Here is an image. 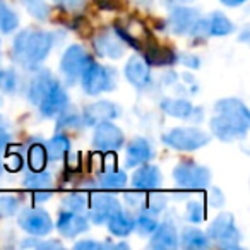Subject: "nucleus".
I'll return each instance as SVG.
<instances>
[{"mask_svg":"<svg viewBox=\"0 0 250 250\" xmlns=\"http://www.w3.org/2000/svg\"><path fill=\"white\" fill-rule=\"evenodd\" d=\"M53 42H55V36L50 33L36 31V29L21 31L16 36L14 46H12L14 60L26 69H35L48 55Z\"/></svg>","mask_w":250,"mask_h":250,"instance_id":"1","label":"nucleus"},{"mask_svg":"<svg viewBox=\"0 0 250 250\" xmlns=\"http://www.w3.org/2000/svg\"><path fill=\"white\" fill-rule=\"evenodd\" d=\"M83 87L87 94H100L103 91H110L115 87V74L111 69L103 67L100 63L89 62V65L81 74Z\"/></svg>","mask_w":250,"mask_h":250,"instance_id":"2","label":"nucleus"},{"mask_svg":"<svg viewBox=\"0 0 250 250\" xmlns=\"http://www.w3.org/2000/svg\"><path fill=\"white\" fill-rule=\"evenodd\" d=\"M208 235L219 247H225V249H235L240 242V231L236 229L235 219L229 212H223L212 221Z\"/></svg>","mask_w":250,"mask_h":250,"instance_id":"3","label":"nucleus"},{"mask_svg":"<svg viewBox=\"0 0 250 250\" xmlns=\"http://www.w3.org/2000/svg\"><path fill=\"white\" fill-rule=\"evenodd\" d=\"M165 144L178 151H195L209 143V136L199 129H173L163 136Z\"/></svg>","mask_w":250,"mask_h":250,"instance_id":"4","label":"nucleus"},{"mask_svg":"<svg viewBox=\"0 0 250 250\" xmlns=\"http://www.w3.org/2000/svg\"><path fill=\"white\" fill-rule=\"evenodd\" d=\"M173 177L178 187L188 188V190L208 187L209 180H211V173H209L208 168L194 163H180L175 168Z\"/></svg>","mask_w":250,"mask_h":250,"instance_id":"5","label":"nucleus"},{"mask_svg":"<svg viewBox=\"0 0 250 250\" xmlns=\"http://www.w3.org/2000/svg\"><path fill=\"white\" fill-rule=\"evenodd\" d=\"M91 59L83 46L72 45L67 48V52L63 53L62 62H60V70H62L63 77L67 79V83L74 84L81 77L83 70L89 65Z\"/></svg>","mask_w":250,"mask_h":250,"instance_id":"6","label":"nucleus"},{"mask_svg":"<svg viewBox=\"0 0 250 250\" xmlns=\"http://www.w3.org/2000/svg\"><path fill=\"white\" fill-rule=\"evenodd\" d=\"M93 144L98 151H103V153L117 151L124 144V134L115 124H110L108 120L100 122V124H96Z\"/></svg>","mask_w":250,"mask_h":250,"instance_id":"7","label":"nucleus"},{"mask_svg":"<svg viewBox=\"0 0 250 250\" xmlns=\"http://www.w3.org/2000/svg\"><path fill=\"white\" fill-rule=\"evenodd\" d=\"M19 225L22 229L35 236H43L52 231V219L42 209H24L19 216Z\"/></svg>","mask_w":250,"mask_h":250,"instance_id":"8","label":"nucleus"},{"mask_svg":"<svg viewBox=\"0 0 250 250\" xmlns=\"http://www.w3.org/2000/svg\"><path fill=\"white\" fill-rule=\"evenodd\" d=\"M122 211L118 201L110 194H93L91 195V219L96 225L106 223L113 214Z\"/></svg>","mask_w":250,"mask_h":250,"instance_id":"9","label":"nucleus"},{"mask_svg":"<svg viewBox=\"0 0 250 250\" xmlns=\"http://www.w3.org/2000/svg\"><path fill=\"white\" fill-rule=\"evenodd\" d=\"M216 115L226 118L229 122H235V124H240L243 127L249 129L250 125V113L249 108L238 100H233V98H228V100H219L214 106Z\"/></svg>","mask_w":250,"mask_h":250,"instance_id":"10","label":"nucleus"},{"mask_svg":"<svg viewBox=\"0 0 250 250\" xmlns=\"http://www.w3.org/2000/svg\"><path fill=\"white\" fill-rule=\"evenodd\" d=\"M67 103H69V98H67V93L63 91V87L59 83H53V86L50 87V91L43 96V100L38 104L43 117L50 118L59 115L62 110H65Z\"/></svg>","mask_w":250,"mask_h":250,"instance_id":"11","label":"nucleus"},{"mask_svg":"<svg viewBox=\"0 0 250 250\" xmlns=\"http://www.w3.org/2000/svg\"><path fill=\"white\" fill-rule=\"evenodd\" d=\"M118 115H120V110L111 101H96V103H91L84 108L83 120L87 125H96L100 122L111 120V118L118 117Z\"/></svg>","mask_w":250,"mask_h":250,"instance_id":"12","label":"nucleus"},{"mask_svg":"<svg viewBox=\"0 0 250 250\" xmlns=\"http://www.w3.org/2000/svg\"><path fill=\"white\" fill-rule=\"evenodd\" d=\"M57 228L67 238H72V236L84 233L87 229V219L84 218L79 212H72L63 209L59 214V221H57Z\"/></svg>","mask_w":250,"mask_h":250,"instance_id":"13","label":"nucleus"},{"mask_svg":"<svg viewBox=\"0 0 250 250\" xmlns=\"http://www.w3.org/2000/svg\"><path fill=\"white\" fill-rule=\"evenodd\" d=\"M125 77L136 87H147L151 84V70L146 59L136 55L125 65Z\"/></svg>","mask_w":250,"mask_h":250,"instance_id":"14","label":"nucleus"},{"mask_svg":"<svg viewBox=\"0 0 250 250\" xmlns=\"http://www.w3.org/2000/svg\"><path fill=\"white\" fill-rule=\"evenodd\" d=\"M211 130L218 139L229 143V141H235V139H238V137H243L249 129L243 127V125L235 124V122H229V120H226V118L216 115V117L211 120Z\"/></svg>","mask_w":250,"mask_h":250,"instance_id":"15","label":"nucleus"},{"mask_svg":"<svg viewBox=\"0 0 250 250\" xmlns=\"http://www.w3.org/2000/svg\"><path fill=\"white\" fill-rule=\"evenodd\" d=\"M94 48L100 55L108 59H120L124 55V45L113 31H103L94 38Z\"/></svg>","mask_w":250,"mask_h":250,"instance_id":"16","label":"nucleus"},{"mask_svg":"<svg viewBox=\"0 0 250 250\" xmlns=\"http://www.w3.org/2000/svg\"><path fill=\"white\" fill-rule=\"evenodd\" d=\"M199 19V12L195 9L190 7H178L173 11V14L170 16V29L175 35H184V33H188L190 28L194 26V22Z\"/></svg>","mask_w":250,"mask_h":250,"instance_id":"17","label":"nucleus"},{"mask_svg":"<svg viewBox=\"0 0 250 250\" xmlns=\"http://www.w3.org/2000/svg\"><path fill=\"white\" fill-rule=\"evenodd\" d=\"M53 77L48 70H38L35 76L31 77L29 81V87H28V96H29V101L35 104H38L40 101L43 100L46 93L50 91V87L53 86Z\"/></svg>","mask_w":250,"mask_h":250,"instance_id":"18","label":"nucleus"},{"mask_svg":"<svg viewBox=\"0 0 250 250\" xmlns=\"http://www.w3.org/2000/svg\"><path fill=\"white\" fill-rule=\"evenodd\" d=\"M153 238H151V247L153 249H160V250H171L178 247V235L177 229L171 223H165L161 226H156L153 233Z\"/></svg>","mask_w":250,"mask_h":250,"instance_id":"19","label":"nucleus"},{"mask_svg":"<svg viewBox=\"0 0 250 250\" xmlns=\"http://www.w3.org/2000/svg\"><path fill=\"white\" fill-rule=\"evenodd\" d=\"M153 151L146 139H134L127 147V158H125V165L129 168H134L137 165L146 163L147 160H151Z\"/></svg>","mask_w":250,"mask_h":250,"instance_id":"20","label":"nucleus"},{"mask_svg":"<svg viewBox=\"0 0 250 250\" xmlns=\"http://www.w3.org/2000/svg\"><path fill=\"white\" fill-rule=\"evenodd\" d=\"M134 187L139 190H153L161 184V173L156 167H144L137 170L132 177Z\"/></svg>","mask_w":250,"mask_h":250,"instance_id":"21","label":"nucleus"},{"mask_svg":"<svg viewBox=\"0 0 250 250\" xmlns=\"http://www.w3.org/2000/svg\"><path fill=\"white\" fill-rule=\"evenodd\" d=\"M118 35L124 36V38L132 46H136V48H141V46L147 42V38H149L146 28L137 21H130L125 28H118Z\"/></svg>","mask_w":250,"mask_h":250,"instance_id":"22","label":"nucleus"},{"mask_svg":"<svg viewBox=\"0 0 250 250\" xmlns=\"http://www.w3.org/2000/svg\"><path fill=\"white\" fill-rule=\"evenodd\" d=\"M161 108L167 115L175 118H192L194 117V106L187 100H165Z\"/></svg>","mask_w":250,"mask_h":250,"instance_id":"23","label":"nucleus"},{"mask_svg":"<svg viewBox=\"0 0 250 250\" xmlns=\"http://www.w3.org/2000/svg\"><path fill=\"white\" fill-rule=\"evenodd\" d=\"M108 228L115 236H127L134 229V219L129 214H125L124 211H118L108 219Z\"/></svg>","mask_w":250,"mask_h":250,"instance_id":"24","label":"nucleus"},{"mask_svg":"<svg viewBox=\"0 0 250 250\" xmlns=\"http://www.w3.org/2000/svg\"><path fill=\"white\" fill-rule=\"evenodd\" d=\"M235 31L231 21L226 16L214 12L211 18H208V33L209 36H226Z\"/></svg>","mask_w":250,"mask_h":250,"instance_id":"25","label":"nucleus"},{"mask_svg":"<svg viewBox=\"0 0 250 250\" xmlns=\"http://www.w3.org/2000/svg\"><path fill=\"white\" fill-rule=\"evenodd\" d=\"M182 247L192 250L208 249L209 247V236H206L201 229L195 228H185L182 231Z\"/></svg>","mask_w":250,"mask_h":250,"instance_id":"26","label":"nucleus"},{"mask_svg":"<svg viewBox=\"0 0 250 250\" xmlns=\"http://www.w3.org/2000/svg\"><path fill=\"white\" fill-rule=\"evenodd\" d=\"M52 175L48 171H29L24 177V187L33 188V190H45L52 187Z\"/></svg>","mask_w":250,"mask_h":250,"instance_id":"27","label":"nucleus"},{"mask_svg":"<svg viewBox=\"0 0 250 250\" xmlns=\"http://www.w3.org/2000/svg\"><path fill=\"white\" fill-rule=\"evenodd\" d=\"M18 24H19L18 14L9 7L5 0H0V31L9 35V33H12L18 28Z\"/></svg>","mask_w":250,"mask_h":250,"instance_id":"28","label":"nucleus"},{"mask_svg":"<svg viewBox=\"0 0 250 250\" xmlns=\"http://www.w3.org/2000/svg\"><path fill=\"white\" fill-rule=\"evenodd\" d=\"M46 160L50 161H57L63 156V154L69 151V139L65 136H55L53 139L48 141L46 144Z\"/></svg>","mask_w":250,"mask_h":250,"instance_id":"29","label":"nucleus"},{"mask_svg":"<svg viewBox=\"0 0 250 250\" xmlns=\"http://www.w3.org/2000/svg\"><path fill=\"white\" fill-rule=\"evenodd\" d=\"M21 2L26 11L38 21H46L50 18V7L45 4V0H21Z\"/></svg>","mask_w":250,"mask_h":250,"instance_id":"30","label":"nucleus"},{"mask_svg":"<svg viewBox=\"0 0 250 250\" xmlns=\"http://www.w3.org/2000/svg\"><path fill=\"white\" fill-rule=\"evenodd\" d=\"M127 184V175L122 171H106L100 177V187L103 188H122Z\"/></svg>","mask_w":250,"mask_h":250,"instance_id":"31","label":"nucleus"},{"mask_svg":"<svg viewBox=\"0 0 250 250\" xmlns=\"http://www.w3.org/2000/svg\"><path fill=\"white\" fill-rule=\"evenodd\" d=\"M46 163V151L42 144H33L29 147V167L33 171H40L45 168Z\"/></svg>","mask_w":250,"mask_h":250,"instance_id":"32","label":"nucleus"},{"mask_svg":"<svg viewBox=\"0 0 250 250\" xmlns=\"http://www.w3.org/2000/svg\"><path fill=\"white\" fill-rule=\"evenodd\" d=\"M60 117H59V122H57V127L59 129H76V127H81V124H83V117H81L79 113H76V111H65L62 110L60 111Z\"/></svg>","mask_w":250,"mask_h":250,"instance_id":"33","label":"nucleus"},{"mask_svg":"<svg viewBox=\"0 0 250 250\" xmlns=\"http://www.w3.org/2000/svg\"><path fill=\"white\" fill-rule=\"evenodd\" d=\"M86 206H87V199L84 197V195H67L65 199H63V208L67 209V211H72V212H84L86 211Z\"/></svg>","mask_w":250,"mask_h":250,"instance_id":"34","label":"nucleus"},{"mask_svg":"<svg viewBox=\"0 0 250 250\" xmlns=\"http://www.w3.org/2000/svg\"><path fill=\"white\" fill-rule=\"evenodd\" d=\"M19 208V201L12 195H0V218H9Z\"/></svg>","mask_w":250,"mask_h":250,"instance_id":"35","label":"nucleus"},{"mask_svg":"<svg viewBox=\"0 0 250 250\" xmlns=\"http://www.w3.org/2000/svg\"><path fill=\"white\" fill-rule=\"evenodd\" d=\"M134 226L137 228L139 235H151V233L156 229L158 223H156V219H153L151 216L143 214L137 218V221H134Z\"/></svg>","mask_w":250,"mask_h":250,"instance_id":"36","label":"nucleus"},{"mask_svg":"<svg viewBox=\"0 0 250 250\" xmlns=\"http://www.w3.org/2000/svg\"><path fill=\"white\" fill-rule=\"evenodd\" d=\"M0 87L5 93H12L18 87V77L12 70H0Z\"/></svg>","mask_w":250,"mask_h":250,"instance_id":"37","label":"nucleus"},{"mask_svg":"<svg viewBox=\"0 0 250 250\" xmlns=\"http://www.w3.org/2000/svg\"><path fill=\"white\" fill-rule=\"evenodd\" d=\"M206 218V209L201 202H190L187 208V219L192 223H201Z\"/></svg>","mask_w":250,"mask_h":250,"instance_id":"38","label":"nucleus"},{"mask_svg":"<svg viewBox=\"0 0 250 250\" xmlns=\"http://www.w3.org/2000/svg\"><path fill=\"white\" fill-rule=\"evenodd\" d=\"M165 197L163 195H160V194H153V195H149V199H147V211L149 212H160V211H163L165 209Z\"/></svg>","mask_w":250,"mask_h":250,"instance_id":"39","label":"nucleus"},{"mask_svg":"<svg viewBox=\"0 0 250 250\" xmlns=\"http://www.w3.org/2000/svg\"><path fill=\"white\" fill-rule=\"evenodd\" d=\"M115 249V245H110V243H100V242H94V240H84V242H79L76 245L77 250H100V249Z\"/></svg>","mask_w":250,"mask_h":250,"instance_id":"40","label":"nucleus"},{"mask_svg":"<svg viewBox=\"0 0 250 250\" xmlns=\"http://www.w3.org/2000/svg\"><path fill=\"white\" fill-rule=\"evenodd\" d=\"M5 167H7V170H11V171L21 170V167H22L21 156H19V154H11V156H7V160H5Z\"/></svg>","mask_w":250,"mask_h":250,"instance_id":"41","label":"nucleus"},{"mask_svg":"<svg viewBox=\"0 0 250 250\" xmlns=\"http://www.w3.org/2000/svg\"><path fill=\"white\" fill-rule=\"evenodd\" d=\"M55 2H59L60 5H63L69 11H77L84 5V0H55Z\"/></svg>","mask_w":250,"mask_h":250,"instance_id":"42","label":"nucleus"},{"mask_svg":"<svg viewBox=\"0 0 250 250\" xmlns=\"http://www.w3.org/2000/svg\"><path fill=\"white\" fill-rule=\"evenodd\" d=\"M211 199H209V204L211 206H216V208H219V206H223V202H225V199H223V194L218 190V188H212L211 190Z\"/></svg>","mask_w":250,"mask_h":250,"instance_id":"43","label":"nucleus"},{"mask_svg":"<svg viewBox=\"0 0 250 250\" xmlns=\"http://www.w3.org/2000/svg\"><path fill=\"white\" fill-rule=\"evenodd\" d=\"M7 144H9V136H7V134H4V132H0V153L7 147Z\"/></svg>","mask_w":250,"mask_h":250,"instance_id":"44","label":"nucleus"},{"mask_svg":"<svg viewBox=\"0 0 250 250\" xmlns=\"http://www.w3.org/2000/svg\"><path fill=\"white\" fill-rule=\"evenodd\" d=\"M221 2L228 7H236V5H242L245 0H221Z\"/></svg>","mask_w":250,"mask_h":250,"instance_id":"45","label":"nucleus"},{"mask_svg":"<svg viewBox=\"0 0 250 250\" xmlns=\"http://www.w3.org/2000/svg\"><path fill=\"white\" fill-rule=\"evenodd\" d=\"M50 197V194L48 192H45V194H43V192H38V194H36V201H46V199Z\"/></svg>","mask_w":250,"mask_h":250,"instance_id":"46","label":"nucleus"},{"mask_svg":"<svg viewBox=\"0 0 250 250\" xmlns=\"http://www.w3.org/2000/svg\"><path fill=\"white\" fill-rule=\"evenodd\" d=\"M168 5H177V4H185V2H190V0H167Z\"/></svg>","mask_w":250,"mask_h":250,"instance_id":"47","label":"nucleus"},{"mask_svg":"<svg viewBox=\"0 0 250 250\" xmlns=\"http://www.w3.org/2000/svg\"><path fill=\"white\" fill-rule=\"evenodd\" d=\"M2 170H4V168H2V163H0V175H2Z\"/></svg>","mask_w":250,"mask_h":250,"instance_id":"48","label":"nucleus"}]
</instances>
